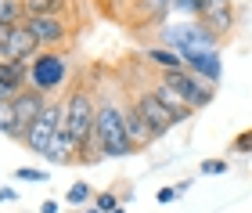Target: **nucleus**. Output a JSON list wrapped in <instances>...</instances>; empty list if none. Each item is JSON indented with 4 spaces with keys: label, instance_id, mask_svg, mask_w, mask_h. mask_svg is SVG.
I'll return each instance as SVG.
<instances>
[{
    "label": "nucleus",
    "instance_id": "nucleus-1",
    "mask_svg": "<svg viewBox=\"0 0 252 213\" xmlns=\"http://www.w3.org/2000/svg\"><path fill=\"white\" fill-rule=\"evenodd\" d=\"M62 112H65V127L79 148V163L83 166L101 163L105 155L97 148V91H90L87 80H76L62 102Z\"/></svg>",
    "mask_w": 252,
    "mask_h": 213
},
{
    "label": "nucleus",
    "instance_id": "nucleus-2",
    "mask_svg": "<svg viewBox=\"0 0 252 213\" xmlns=\"http://www.w3.org/2000/svg\"><path fill=\"white\" fill-rule=\"evenodd\" d=\"M126 98L119 91L116 98V87H101L97 91V148L105 159H119V155H130L137 152L130 144V134H126Z\"/></svg>",
    "mask_w": 252,
    "mask_h": 213
},
{
    "label": "nucleus",
    "instance_id": "nucleus-3",
    "mask_svg": "<svg viewBox=\"0 0 252 213\" xmlns=\"http://www.w3.org/2000/svg\"><path fill=\"white\" fill-rule=\"evenodd\" d=\"M158 36H162V47L177 51L180 58H188V54H198V51H216L220 43H216L209 33H205L198 22H180V26H162L158 29Z\"/></svg>",
    "mask_w": 252,
    "mask_h": 213
},
{
    "label": "nucleus",
    "instance_id": "nucleus-4",
    "mask_svg": "<svg viewBox=\"0 0 252 213\" xmlns=\"http://www.w3.org/2000/svg\"><path fill=\"white\" fill-rule=\"evenodd\" d=\"M65 83H68V58L62 51H40L36 58L29 62V87L51 94Z\"/></svg>",
    "mask_w": 252,
    "mask_h": 213
},
{
    "label": "nucleus",
    "instance_id": "nucleus-5",
    "mask_svg": "<svg viewBox=\"0 0 252 213\" xmlns=\"http://www.w3.org/2000/svg\"><path fill=\"white\" fill-rule=\"evenodd\" d=\"M162 83H166V87H173V91L184 98V105H188V108H194V112L205 108V105H209L213 98H216V87H213V83H205L202 76H194L191 69L162 72Z\"/></svg>",
    "mask_w": 252,
    "mask_h": 213
},
{
    "label": "nucleus",
    "instance_id": "nucleus-6",
    "mask_svg": "<svg viewBox=\"0 0 252 213\" xmlns=\"http://www.w3.org/2000/svg\"><path fill=\"white\" fill-rule=\"evenodd\" d=\"M194 18H198V26L209 33L216 43H223L234 29V4L231 0H198Z\"/></svg>",
    "mask_w": 252,
    "mask_h": 213
},
{
    "label": "nucleus",
    "instance_id": "nucleus-7",
    "mask_svg": "<svg viewBox=\"0 0 252 213\" xmlns=\"http://www.w3.org/2000/svg\"><path fill=\"white\" fill-rule=\"evenodd\" d=\"M58 127H62V102H47V108H43L40 116L32 119V127L26 130V141L22 144H26L29 152H36V155H47Z\"/></svg>",
    "mask_w": 252,
    "mask_h": 213
},
{
    "label": "nucleus",
    "instance_id": "nucleus-8",
    "mask_svg": "<svg viewBox=\"0 0 252 213\" xmlns=\"http://www.w3.org/2000/svg\"><path fill=\"white\" fill-rule=\"evenodd\" d=\"M26 29L36 36L40 51H58L62 43L72 36V29H68V22L62 15H29L26 18Z\"/></svg>",
    "mask_w": 252,
    "mask_h": 213
},
{
    "label": "nucleus",
    "instance_id": "nucleus-9",
    "mask_svg": "<svg viewBox=\"0 0 252 213\" xmlns=\"http://www.w3.org/2000/svg\"><path fill=\"white\" fill-rule=\"evenodd\" d=\"M133 102H137V108H141V116H144V123H148V130H152V138L158 141L166 130H173L177 127V116L169 112L158 98L152 94V87H144V91H137L133 94Z\"/></svg>",
    "mask_w": 252,
    "mask_h": 213
},
{
    "label": "nucleus",
    "instance_id": "nucleus-10",
    "mask_svg": "<svg viewBox=\"0 0 252 213\" xmlns=\"http://www.w3.org/2000/svg\"><path fill=\"white\" fill-rule=\"evenodd\" d=\"M47 102H51V98L43 94V91H36V87H26L18 98H11V105H15V116H18V123H22V130L32 127V119H36L40 112L47 108Z\"/></svg>",
    "mask_w": 252,
    "mask_h": 213
},
{
    "label": "nucleus",
    "instance_id": "nucleus-11",
    "mask_svg": "<svg viewBox=\"0 0 252 213\" xmlns=\"http://www.w3.org/2000/svg\"><path fill=\"white\" fill-rule=\"evenodd\" d=\"M43 159H47V163H58V166L79 163V148H76L72 134H68V127H65V112H62V127H58V134H54V141H51V148H47Z\"/></svg>",
    "mask_w": 252,
    "mask_h": 213
},
{
    "label": "nucleus",
    "instance_id": "nucleus-12",
    "mask_svg": "<svg viewBox=\"0 0 252 213\" xmlns=\"http://www.w3.org/2000/svg\"><path fill=\"white\" fill-rule=\"evenodd\" d=\"M188 69L194 76H202L205 83H220V72H223V65H220V51H198V54H188Z\"/></svg>",
    "mask_w": 252,
    "mask_h": 213
},
{
    "label": "nucleus",
    "instance_id": "nucleus-13",
    "mask_svg": "<svg viewBox=\"0 0 252 213\" xmlns=\"http://www.w3.org/2000/svg\"><path fill=\"white\" fill-rule=\"evenodd\" d=\"M123 112H126V134H130V144H133V148H144V144H152L155 138H152V130H148V123H144V116H141V108H137L133 98H126Z\"/></svg>",
    "mask_w": 252,
    "mask_h": 213
},
{
    "label": "nucleus",
    "instance_id": "nucleus-14",
    "mask_svg": "<svg viewBox=\"0 0 252 213\" xmlns=\"http://www.w3.org/2000/svg\"><path fill=\"white\" fill-rule=\"evenodd\" d=\"M152 94H155V98H158V102H162L169 112H173L177 123H184V119H191V116H194V108H188V105H184V98H180V94L173 91V87H166L162 80H158V83L152 87Z\"/></svg>",
    "mask_w": 252,
    "mask_h": 213
},
{
    "label": "nucleus",
    "instance_id": "nucleus-15",
    "mask_svg": "<svg viewBox=\"0 0 252 213\" xmlns=\"http://www.w3.org/2000/svg\"><path fill=\"white\" fill-rule=\"evenodd\" d=\"M144 62L158 65L162 72H177V69H188V62L180 58L177 51H169V47H148V51H144Z\"/></svg>",
    "mask_w": 252,
    "mask_h": 213
},
{
    "label": "nucleus",
    "instance_id": "nucleus-16",
    "mask_svg": "<svg viewBox=\"0 0 252 213\" xmlns=\"http://www.w3.org/2000/svg\"><path fill=\"white\" fill-rule=\"evenodd\" d=\"M0 80L26 91L29 87V62H0Z\"/></svg>",
    "mask_w": 252,
    "mask_h": 213
},
{
    "label": "nucleus",
    "instance_id": "nucleus-17",
    "mask_svg": "<svg viewBox=\"0 0 252 213\" xmlns=\"http://www.w3.org/2000/svg\"><path fill=\"white\" fill-rule=\"evenodd\" d=\"M0 134L11 138V141H26V130H22V123H18L11 102H0Z\"/></svg>",
    "mask_w": 252,
    "mask_h": 213
},
{
    "label": "nucleus",
    "instance_id": "nucleus-18",
    "mask_svg": "<svg viewBox=\"0 0 252 213\" xmlns=\"http://www.w3.org/2000/svg\"><path fill=\"white\" fill-rule=\"evenodd\" d=\"M22 7H26V18L29 15H62L68 11V0H22Z\"/></svg>",
    "mask_w": 252,
    "mask_h": 213
},
{
    "label": "nucleus",
    "instance_id": "nucleus-19",
    "mask_svg": "<svg viewBox=\"0 0 252 213\" xmlns=\"http://www.w3.org/2000/svg\"><path fill=\"white\" fill-rule=\"evenodd\" d=\"M18 22H26L22 0H0V26H18Z\"/></svg>",
    "mask_w": 252,
    "mask_h": 213
},
{
    "label": "nucleus",
    "instance_id": "nucleus-20",
    "mask_svg": "<svg viewBox=\"0 0 252 213\" xmlns=\"http://www.w3.org/2000/svg\"><path fill=\"white\" fill-rule=\"evenodd\" d=\"M68 203H72V206H83V203H94V192H90V184L87 181H76L72 188H68Z\"/></svg>",
    "mask_w": 252,
    "mask_h": 213
},
{
    "label": "nucleus",
    "instance_id": "nucleus-21",
    "mask_svg": "<svg viewBox=\"0 0 252 213\" xmlns=\"http://www.w3.org/2000/svg\"><path fill=\"white\" fill-rule=\"evenodd\" d=\"M15 177L18 181H29V184H43L47 181V170H40V166H18Z\"/></svg>",
    "mask_w": 252,
    "mask_h": 213
},
{
    "label": "nucleus",
    "instance_id": "nucleus-22",
    "mask_svg": "<svg viewBox=\"0 0 252 213\" xmlns=\"http://www.w3.org/2000/svg\"><path fill=\"white\" fill-rule=\"evenodd\" d=\"M94 206H97L101 213H116V210H119V195H116V192H97V195H94Z\"/></svg>",
    "mask_w": 252,
    "mask_h": 213
},
{
    "label": "nucleus",
    "instance_id": "nucleus-23",
    "mask_svg": "<svg viewBox=\"0 0 252 213\" xmlns=\"http://www.w3.org/2000/svg\"><path fill=\"white\" fill-rule=\"evenodd\" d=\"M202 174H227V163L223 159H205L202 163Z\"/></svg>",
    "mask_w": 252,
    "mask_h": 213
},
{
    "label": "nucleus",
    "instance_id": "nucleus-24",
    "mask_svg": "<svg viewBox=\"0 0 252 213\" xmlns=\"http://www.w3.org/2000/svg\"><path fill=\"white\" fill-rule=\"evenodd\" d=\"M11 29H15V26H0V62L7 58V43H11Z\"/></svg>",
    "mask_w": 252,
    "mask_h": 213
},
{
    "label": "nucleus",
    "instance_id": "nucleus-25",
    "mask_svg": "<svg viewBox=\"0 0 252 213\" xmlns=\"http://www.w3.org/2000/svg\"><path fill=\"white\" fill-rule=\"evenodd\" d=\"M234 148H238V152H252V130L238 134V138H234Z\"/></svg>",
    "mask_w": 252,
    "mask_h": 213
},
{
    "label": "nucleus",
    "instance_id": "nucleus-26",
    "mask_svg": "<svg viewBox=\"0 0 252 213\" xmlns=\"http://www.w3.org/2000/svg\"><path fill=\"white\" fill-rule=\"evenodd\" d=\"M173 11H184V15H194V11H198V0H173Z\"/></svg>",
    "mask_w": 252,
    "mask_h": 213
},
{
    "label": "nucleus",
    "instance_id": "nucleus-27",
    "mask_svg": "<svg viewBox=\"0 0 252 213\" xmlns=\"http://www.w3.org/2000/svg\"><path fill=\"white\" fill-rule=\"evenodd\" d=\"M22 91H18V87H11V83H4V80H0V102H11V98H18Z\"/></svg>",
    "mask_w": 252,
    "mask_h": 213
},
{
    "label": "nucleus",
    "instance_id": "nucleus-28",
    "mask_svg": "<svg viewBox=\"0 0 252 213\" xmlns=\"http://www.w3.org/2000/svg\"><path fill=\"white\" fill-rule=\"evenodd\" d=\"M177 199V188H162V192H158V203H173Z\"/></svg>",
    "mask_w": 252,
    "mask_h": 213
},
{
    "label": "nucleus",
    "instance_id": "nucleus-29",
    "mask_svg": "<svg viewBox=\"0 0 252 213\" xmlns=\"http://www.w3.org/2000/svg\"><path fill=\"white\" fill-rule=\"evenodd\" d=\"M0 203H15V192H11V188H4V184H0Z\"/></svg>",
    "mask_w": 252,
    "mask_h": 213
},
{
    "label": "nucleus",
    "instance_id": "nucleus-30",
    "mask_svg": "<svg viewBox=\"0 0 252 213\" xmlns=\"http://www.w3.org/2000/svg\"><path fill=\"white\" fill-rule=\"evenodd\" d=\"M40 213H58V203H54V199H47V203H40Z\"/></svg>",
    "mask_w": 252,
    "mask_h": 213
},
{
    "label": "nucleus",
    "instance_id": "nucleus-31",
    "mask_svg": "<svg viewBox=\"0 0 252 213\" xmlns=\"http://www.w3.org/2000/svg\"><path fill=\"white\" fill-rule=\"evenodd\" d=\"M83 213H101V210H97V206H90V210H83Z\"/></svg>",
    "mask_w": 252,
    "mask_h": 213
},
{
    "label": "nucleus",
    "instance_id": "nucleus-32",
    "mask_svg": "<svg viewBox=\"0 0 252 213\" xmlns=\"http://www.w3.org/2000/svg\"><path fill=\"white\" fill-rule=\"evenodd\" d=\"M116 213H126V210H123V206H119V210H116Z\"/></svg>",
    "mask_w": 252,
    "mask_h": 213
}]
</instances>
